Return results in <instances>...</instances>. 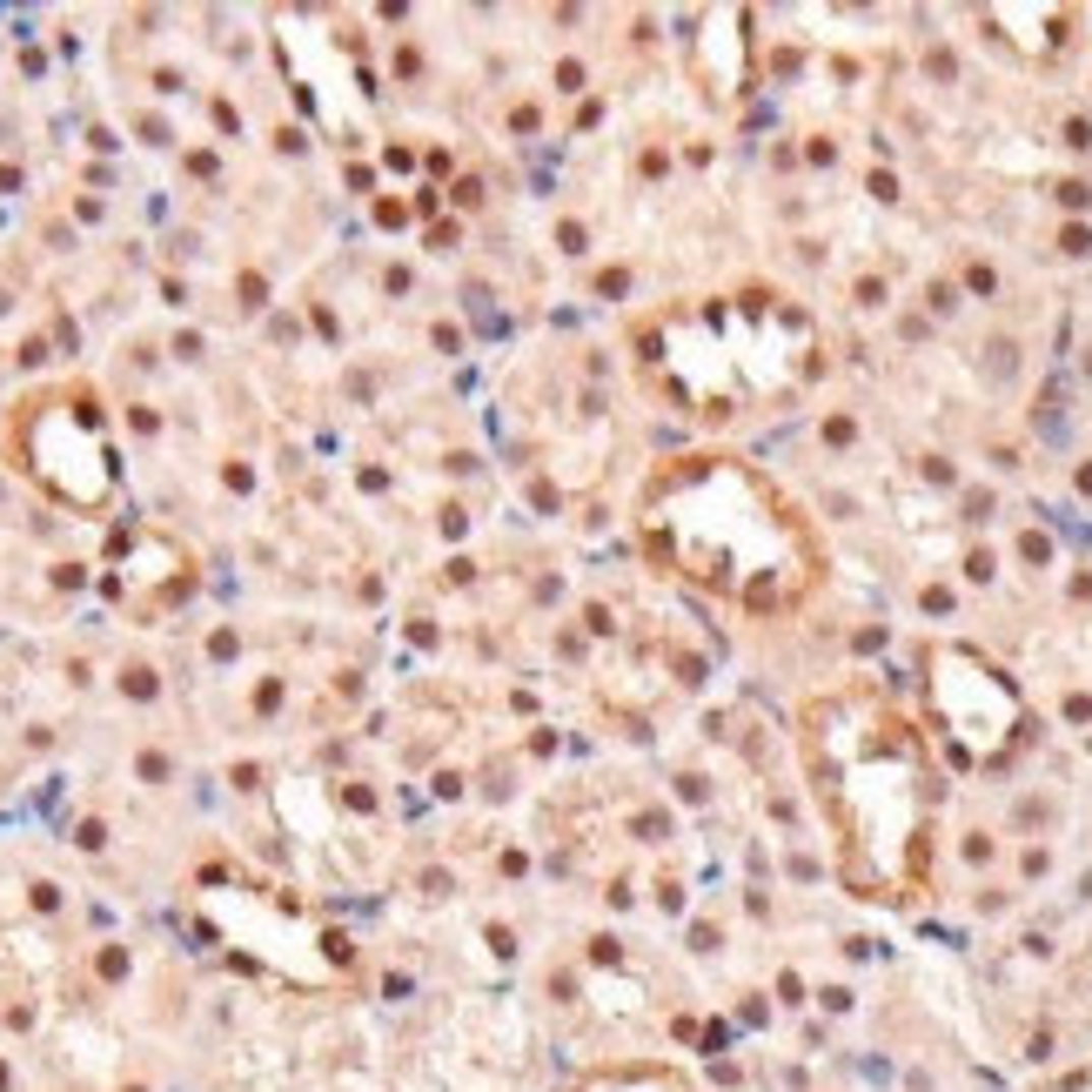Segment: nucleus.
I'll return each mask as SVG.
<instances>
[{"mask_svg":"<svg viewBox=\"0 0 1092 1092\" xmlns=\"http://www.w3.org/2000/svg\"><path fill=\"white\" fill-rule=\"evenodd\" d=\"M804 785L831 831L838 878L858 899H912L932 865L938 757L899 697L858 677L798 710Z\"/></svg>","mask_w":1092,"mask_h":1092,"instance_id":"nucleus-1","label":"nucleus"},{"mask_svg":"<svg viewBox=\"0 0 1092 1092\" xmlns=\"http://www.w3.org/2000/svg\"><path fill=\"white\" fill-rule=\"evenodd\" d=\"M643 557L738 617H791L824 583V543L744 456H677L637 490Z\"/></svg>","mask_w":1092,"mask_h":1092,"instance_id":"nucleus-2","label":"nucleus"},{"mask_svg":"<svg viewBox=\"0 0 1092 1092\" xmlns=\"http://www.w3.org/2000/svg\"><path fill=\"white\" fill-rule=\"evenodd\" d=\"M570 1092H684V1086L664 1066H604V1073H583Z\"/></svg>","mask_w":1092,"mask_h":1092,"instance_id":"nucleus-4","label":"nucleus"},{"mask_svg":"<svg viewBox=\"0 0 1092 1092\" xmlns=\"http://www.w3.org/2000/svg\"><path fill=\"white\" fill-rule=\"evenodd\" d=\"M1039 1092H1092V1059H1086V1066H1073V1073H1059V1079H1045Z\"/></svg>","mask_w":1092,"mask_h":1092,"instance_id":"nucleus-5","label":"nucleus"},{"mask_svg":"<svg viewBox=\"0 0 1092 1092\" xmlns=\"http://www.w3.org/2000/svg\"><path fill=\"white\" fill-rule=\"evenodd\" d=\"M925 704H932L938 738L952 744L965 771H985V764H1005L1026 731V704L1005 684V671L965 650V643H938L925 657Z\"/></svg>","mask_w":1092,"mask_h":1092,"instance_id":"nucleus-3","label":"nucleus"}]
</instances>
